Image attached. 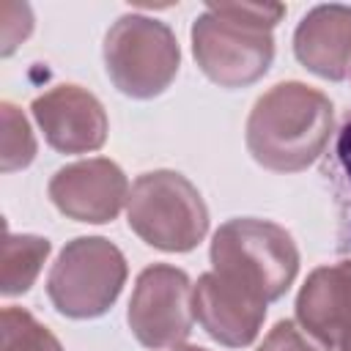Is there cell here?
<instances>
[{
    "label": "cell",
    "instance_id": "obj_1",
    "mask_svg": "<svg viewBox=\"0 0 351 351\" xmlns=\"http://www.w3.org/2000/svg\"><path fill=\"white\" fill-rule=\"evenodd\" d=\"M335 129L329 96L304 82H277L255 99L247 118V151L271 173H302L318 162Z\"/></svg>",
    "mask_w": 351,
    "mask_h": 351
},
{
    "label": "cell",
    "instance_id": "obj_2",
    "mask_svg": "<svg viewBox=\"0 0 351 351\" xmlns=\"http://www.w3.org/2000/svg\"><path fill=\"white\" fill-rule=\"evenodd\" d=\"M282 16V3H208L189 33L200 71L230 90L258 82L274 60L271 27Z\"/></svg>",
    "mask_w": 351,
    "mask_h": 351
},
{
    "label": "cell",
    "instance_id": "obj_3",
    "mask_svg": "<svg viewBox=\"0 0 351 351\" xmlns=\"http://www.w3.org/2000/svg\"><path fill=\"white\" fill-rule=\"evenodd\" d=\"M211 271L252 291L263 302L280 299L299 274L293 236L269 219L236 217L217 228L211 239Z\"/></svg>",
    "mask_w": 351,
    "mask_h": 351
},
{
    "label": "cell",
    "instance_id": "obj_4",
    "mask_svg": "<svg viewBox=\"0 0 351 351\" xmlns=\"http://www.w3.org/2000/svg\"><path fill=\"white\" fill-rule=\"evenodd\" d=\"M126 222L154 250L189 252L208 233V208L186 176L154 170L132 184Z\"/></svg>",
    "mask_w": 351,
    "mask_h": 351
},
{
    "label": "cell",
    "instance_id": "obj_5",
    "mask_svg": "<svg viewBox=\"0 0 351 351\" xmlns=\"http://www.w3.org/2000/svg\"><path fill=\"white\" fill-rule=\"evenodd\" d=\"M104 69L129 99H154L170 88L181 66L176 33L145 14H123L104 36Z\"/></svg>",
    "mask_w": 351,
    "mask_h": 351
},
{
    "label": "cell",
    "instance_id": "obj_6",
    "mask_svg": "<svg viewBox=\"0 0 351 351\" xmlns=\"http://www.w3.org/2000/svg\"><path fill=\"white\" fill-rule=\"evenodd\" d=\"M126 258L104 236H77L69 241L47 277V296L66 318H99L121 296Z\"/></svg>",
    "mask_w": 351,
    "mask_h": 351
},
{
    "label": "cell",
    "instance_id": "obj_7",
    "mask_svg": "<svg viewBox=\"0 0 351 351\" xmlns=\"http://www.w3.org/2000/svg\"><path fill=\"white\" fill-rule=\"evenodd\" d=\"M126 321L145 348H176L192 332V282L170 263L145 266L134 282Z\"/></svg>",
    "mask_w": 351,
    "mask_h": 351
},
{
    "label": "cell",
    "instance_id": "obj_8",
    "mask_svg": "<svg viewBox=\"0 0 351 351\" xmlns=\"http://www.w3.org/2000/svg\"><path fill=\"white\" fill-rule=\"evenodd\" d=\"M49 200L55 208L77 222H112L129 200V181L123 170L104 156H90L60 167L49 178Z\"/></svg>",
    "mask_w": 351,
    "mask_h": 351
},
{
    "label": "cell",
    "instance_id": "obj_9",
    "mask_svg": "<svg viewBox=\"0 0 351 351\" xmlns=\"http://www.w3.org/2000/svg\"><path fill=\"white\" fill-rule=\"evenodd\" d=\"M30 110L44 140L60 154H90L107 140V112L101 101L80 85H55L36 96Z\"/></svg>",
    "mask_w": 351,
    "mask_h": 351
},
{
    "label": "cell",
    "instance_id": "obj_10",
    "mask_svg": "<svg viewBox=\"0 0 351 351\" xmlns=\"http://www.w3.org/2000/svg\"><path fill=\"white\" fill-rule=\"evenodd\" d=\"M266 304L252 291L206 271L192 288V313L203 332L228 348H247L261 335Z\"/></svg>",
    "mask_w": 351,
    "mask_h": 351
},
{
    "label": "cell",
    "instance_id": "obj_11",
    "mask_svg": "<svg viewBox=\"0 0 351 351\" xmlns=\"http://www.w3.org/2000/svg\"><path fill=\"white\" fill-rule=\"evenodd\" d=\"M296 321L329 351L351 340V261L310 271L296 296Z\"/></svg>",
    "mask_w": 351,
    "mask_h": 351
},
{
    "label": "cell",
    "instance_id": "obj_12",
    "mask_svg": "<svg viewBox=\"0 0 351 351\" xmlns=\"http://www.w3.org/2000/svg\"><path fill=\"white\" fill-rule=\"evenodd\" d=\"M296 60L321 80L340 82L351 71V5L310 8L293 33Z\"/></svg>",
    "mask_w": 351,
    "mask_h": 351
},
{
    "label": "cell",
    "instance_id": "obj_13",
    "mask_svg": "<svg viewBox=\"0 0 351 351\" xmlns=\"http://www.w3.org/2000/svg\"><path fill=\"white\" fill-rule=\"evenodd\" d=\"M52 244L49 239L30 236V233H11L3 236V261H0V293L19 296L27 293L36 282Z\"/></svg>",
    "mask_w": 351,
    "mask_h": 351
},
{
    "label": "cell",
    "instance_id": "obj_14",
    "mask_svg": "<svg viewBox=\"0 0 351 351\" xmlns=\"http://www.w3.org/2000/svg\"><path fill=\"white\" fill-rule=\"evenodd\" d=\"M0 326V351H63L60 340L22 307H5Z\"/></svg>",
    "mask_w": 351,
    "mask_h": 351
},
{
    "label": "cell",
    "instance_id": "obj_15",
    "mask_svg": "<svg viewBox=\"0 0 351 351\" xmlns=\"http://www.w3.org/2000/svg\"><path fill=\"white\" fill-rule=\"evenodd\" d=\"M0 118H3V132H0V167L3 173L22 170L33 162L36 156V137L30 132L27 118L22 110L11 101L0 104Z\"/></svg>",
    "mask_w": 351,
    "mask_h": 351
},
{
    "label": "cell",
    "instance_id": "obj_16",
    "mask_svg": "<svg viewBox=\"0 0 351 351\" xmlns=\"http://www.w3.org/2000/svg\"><path fill=\"white\" fill-rule=\"evenodd\" d=\"M258 351H329V348L313 340L293 321H277L274 329H269V335L258 346Z\"/></svg>",
    "mask_w": 351,
    "mask_h": 351
},
{
    "label": "cell",
    "instance_id": "obj_17",
    "mask_svg": "<svg viewBox=\"0 0 351 351\" xmlns=\"http://www.w3.org/2000/svg\"><path fill=\"white\" fill-rule=\"evenodd\" d=\"M0 16H3V25H0V36H3V55L8 58L33 30V14L30 8L22 3H0Z\"/></svg>",
    "mask_w": 351,
    "mask_h": 351
},
{
    "label": "cell",
    "instance_id": "obj_18",
    "mask_svg": "<svg viewBox=\"0 0 351 351\" xmlns=\"http://www.w3.org/2000/svg\"><path fill=\"white\" fill-rule=\"evenodd\" d=\"M337 159H340L343 170H346L348 178H351V118L343 123V129H340V134H337Z\"/></svg>",
    "mask_w": 351,
    "mask_h": 351
},
{
    "label": "cell",
    "instance_id": "obj_19",
    "mask_svg": "<svg viewBox=\"0 0 351 351\" xmlns=\"http://www.w3.org/2000/svg\"><path fill=\"white\" fill-rule=\"evenodd\" d=\"M170 351H206V348H200V346H176Z\"/></svg>",
    "mask_w": 351,
    "mask_h": 351
},
{
    "label": "cell",
    "instance_id": "obj_20",
    "mask_svg": "<svg viewBox=\"0 0 351 351\" xmlns=\"http://www.w3.org/2000/svg\"><path fill=\"white\" fill-rule=\"evenodd\" d=\"M340 351H351V340H348V343H343V346H340Z\"/></svg>",
    "mask_w": 351,
    "mask_h": 351
}]
</instances>
